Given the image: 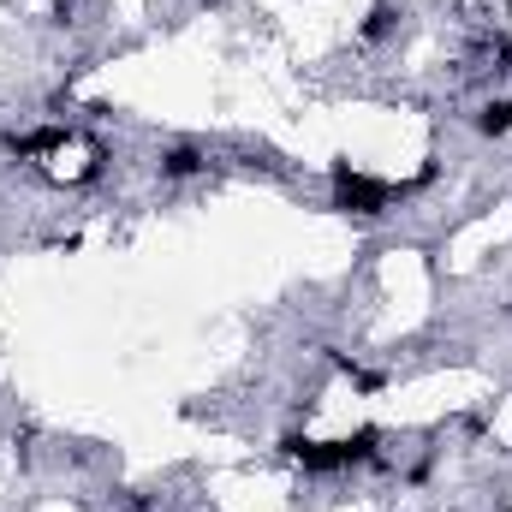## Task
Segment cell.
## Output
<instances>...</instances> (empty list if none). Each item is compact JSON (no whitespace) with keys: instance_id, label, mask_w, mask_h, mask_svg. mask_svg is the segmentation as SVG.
<instances>
[{"instance_id":"1","label":"cell","mask_w":512,"mask_h":512,"mask_svg":"<svg viewBox=\"0 0 512 512\" xmlns=\"http://www.w3.org/2000/svg\"><path fill=\"white\" fill-rule=\"evenodd\" d=\"M376 429H358L352 441H286V453L304 465V471H346V465H358V459H370L376 453Z\"/></svg>"},{"instance_id":"2","label":"cell","mask_w":512,"mask_h":512,"mask_svg":"<svg viewBox=\"0 0 512 512\" xmlns=\"http://www.w3.org/2000/svg\"><path fill=\"white\" fill-rule=\"evenodd\" d=\"M387 197H393L387 185L364 179V173H352V167H334V203H340L346 215H382Z\"/></svg>"},{"instance_id":"3","label":"cell","mask_w":512,"mask_h":512,"mask_svg":"<svg viewBox=\"0 0 512 512\" xmlns=\"http://www.w3.org/2000/svg\"><path fill=\"white\" fill-rule=\"evenodd\" d=\"M197 167H203V155H197V149H185V143L161 155V173H167V179H191Z\"/></svg>"},{"instance_id":"4","label":"cell","mask_w":512,"mask_h":512,"mask_svg":"<svg viewBox=\"0 0 512 512\" xmlns=\"http://www.w3.org/2000/svg\"><path fill=\"white\" fill-rule=\"evenodd\" d=\"M477 126H483V137H507V131H512V102H489Z\"/></svg>"}]
</instances>
